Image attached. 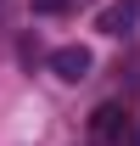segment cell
<instances>
[{"instance_id": "obj_1", "label": "cell", "mask_w": 140, "mask_h": 146, "mask_svg": "<svg viewBox=\"0 0 140 146\" xmlns=\"http://www.w3.org/2000/svg\"><path fill=\"white\" fill-rule=\"evenodd\" d=\"M90 141L95 146H123L129 141V107L123 101H101L90 112Z\"/></svg>"}, {"instance_id": "obj_2", "label": "cell", "mask_w": 140, "mask_h": 146, "mask_svg": "<svg viewBox=\"0 0 140 146\" xmlns=\"http://www.w3.org/2000/svg\"><path fill=\"white\" fill-rule=\"evenodd\" d=\"M51 68H56V79H67V84H79V79H90V68H95V56H90L84 45H62V51H51Z\"/></svg>"}, {"instance_id": "obj_3", "label": "cell", "mask_w": 140, "mask_h": 146, "mask_svg": "<svg viewBox=\"0 0 140 146\" xmlns=\"http://www.w3.org/2000/svg\"><path fill=\"white\" fill-rule=\"evenodd\" d=\"M135 23H140V0H112L101 17H95V28H101V34H112V39H123Z\"/></svg>"}, {"instance_id": "obj_4", "label": "cell", "mask_w": 140, "mask_h": 146, "mask_svg": "<svg viewBox=\"0 0 140 146\" xmlns=\"http://www.w3.org/2000/svg\"><path fill=\"white\" fill-rule=\"evenodd\" d=\"M67 6H73V0H34V11H39V17H62Z\"/></svg>"}, {"instance_id": "obj_5", "label": "cell", "mask_w": 140, "mask_h": 146, "mask_svg": "<svg viewBox=\"0 0 140 146\" xmlns=\"http://www.w3.org/2000/svg\"><path fill=\"white\" fill-rule=\"evenodd\" d=\"M135 146H140V135H135Z\"/></svg>"}]
</instances>
